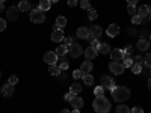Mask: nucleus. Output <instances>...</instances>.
Segmentation results:
<instances>
[{
  "mask_svg": "<svg viewBox=\"0 0 151 113\" xmlns=\"http://www.w3.org/2000/svg\"><path fill=\"white\" fill-rule=\"evenodd\" d=\"M129 97H130V89L129 87L115 86L112 89V98H113V101H116V103L125 101V99H129Z\"/></svg>",
  "mask_w": 151,
  "mask_h": 113,
  "instance_id": "f257e3e1",
  "label": "nucleus"
},
{
  "mask_svg": "<svg viewBox=\"0 0 151 113\" xmlns=\"http://www.w3.org/2000/svg\"><path fill=\"white\" fill-rule=\"evenodd\" d=\"M92 106H94V110L97 113H109V110H110V101L104 95L103 97H95Z\"/></svg>",
  "mask_w": 151,
  "mask_h": 113,
  "instance_id": "f03ea898",
  "label": "nucleus"
},
{
  "mask_svg": "<svg viewBox=\"0 0 151 113\" xmlns=\"http://www.w3.org/2000/svg\"><path fill=\"white\" fill-rule=\"evenodd\" d=\"M30 21L35 23V24H41V23L45 21V14L40 8H36V9L30 11Z\"/></svg>",
  "mask_w": 151,
  "mask_h": 113,
  "instance_id": "7ed1b4c3",
  "label": "nucleus"
},
{
  "mask_svg": "<svg viewBox=\"0 0 151 113\" xmlns=\"http://www.w3.org/2000/svg\"><path fill=\"white\" fill-rule=\"evenodd\" d=\"M103 35V30L100 26H97V24H94V26L89 27V36H88V39L92 41V39H100V36Z\"/></svg>",
  "mask_w": 151,
  "mask_h": 113,
  "instance_id": "20e7f679",
  "label": "nucleus"
},
{
  "mask_svg": "<svg viewBox=\"0 0 151 113\" xmlns=\"http://www.w3.org/2000/svg\"><path fill=\"white\" fill-rule=\"evenodd\" d=\"M68 53H70L71 57L77 59V57H80V56L83 54V48H82V45H79V44H73L71 47H68Z\"/></svg>",
  "mask_w": 151,
  "mask_h": 113,
  "instance_id": "39448f33",
  "label": "nucleus"
},
{
  "mask_svg": "<svg viewBox=\"0 0 151 113\" xmlns=\"http://www.w3.org/2000/svg\"><path fill=\"white\" fill-rule=\"evenodd\" d=\"M20 9H18V6H11V8H8L6 9V17H8V20H11V21H15L17 18H18V15H20Z\"/></svg>",
  "mask_w": 151,
  "mask_h": 113,
  "instance_id": "423d86ee",
  "label": "nucleus"
},
{
  "mask_svg": "<svg viewBox=\"0 0 151 113\" xmlns=\"http://www.w3.org/2000/svg\"><path fill=\"white\" fill-rule=\"evenodd\" d=\"M109 69L112 71V74H115V75H121L124 72V65L119 64V62H110V65H109Z\"/></svg>",
  "mask_w": 151,
  "mask_h": 113,
  "instance_id": "0eeeda50",
  "label": "nucleus"
},
{
  "mask_svg": "<svg viewBox=\"0 0 151 113\" xmlns=\"http://www.w3.org/2000/svg\"><path fill=\"white\" fill-rule=\"evenodd\" d=\"M100 86H103L104 89L112 91L113 87H115V80H113L112 77H109V75H103V77H101V84H100Z\"/></svg>",
  "mask_w": 151,
  "mask_h": 113,
  "instance_id": "6e6552de",
  "label": "nucleus"
},
{
  "mask_svg": "<svg viewBox=\"0 0 151 113\" xmlns=\"http://www.w3.org/2000/svg\"><path fill=\"white\" fill-rule=\"evenodd\" d=\"M112 62H119V64H122V60H124V51L121 48H115V50H112Z\"/></svg>",
  "mask_w": 151,
  "mask_h": 113,
  "instance_id": "1a4fd4ad",
  "label": "nucleus"
},
{
  "mask_svg": "<svg viewBox=\"0 0 151 113\" xmlns=\"http://www.w3.org/2000/svg\"><path fill=\"white\" fill-rule=\"evenodd\" d=\"M58 54H56V51H47L45 54H44V62L45 64H48V65H55L56 62H58Z\"/></svg>",
  "mask_w": 151,
  "mask_h": 113,
  "instance_id": "9d476101",
  "label": "nucleus"
},
{
  "mask_svg": "<svg viewBox=\"0 0 151 113\" xmlns=\"http://www.w3.org/2000/svg\"><path fill=\"white\" fill-rule=\"evenodd\" d=\"M85 56H86V60H92V59H95L98 56V51L91 45V47H88L85 50Z\"/></svg>",
  "mask_w": 151,
  "mask_h": 113,
  "instance_id": "9b49d317",
  "label": "nucleus"
},
{
  "mask_svg": "<svg viewBox=\"0 0 151 113\" xmlns=\"http://www.w3.org/2000/svg\"><path fill=\"white\" fill-rule=\"evenodd\" d=\"M70 104L73 106V109H82L83 107V99L79 97V95H74L73 98H71V101H70Z\"/></svg>",
  "mask_w": 151,
  "mask_h": 113,
  "instance_id": "f8f14e48",
  "label": "nucleus"
},
{
  "mask_svg": "<svg viewBox=\"0 0 151 113\" xmlns=\"http://www.w3.org/2000/svg\"><path fill=\"white\" fill-rule=\"evenodd\" d=\"M52 41H53V42H60V41H64V30H62V29L53 30V32H52Z\"/></svg>",
  "mask_w": 151,
  "mask_h": 113,
  "instance_id": "ddd939ff",
  "label": "nucleus"
},
{
  "mask_svg": "<svg viewBox=\"0 0 151 113\" xmlns=\"http://www.w3.org/2000/svg\"><path fill=\"white\" fill-rule=\"evenodd\" d=\"M92 69H94V65H92L91 60H85L83 64L80 65V71H82L83 74H89Z\"/></svg>",
  "mask_w": 151,
  "mask_h": 113,
  "instance_id": "4468645a",
  "label": "nucleus"
},
{
  "mask_svg": "<svg viewBox=\"0 0 151 113\" xmlns=\"http://www.w3.org/2000/svg\"><path fill=\"white\" fill-rule=\"evenodd\" d=\"M106 33L110 38H115L119 33V26H118V24H110V26L107 27V30H106Z\"/></svg>",
  "mask_w": 151,
  "mask_h": 113,
  "instance_id": "2eb2a0df",
  "label": "nucleus"
},
{
  "mask_svg": "<svg viewBox=\"0 0 151 113\" xmlns=\"http://www.w3.org/2000/svg\"><path fill=\"white\" fill-rule=\"evenodd\" d=\"M136 47H137V50H139V51H147L148 47H150V41H148V39H144V38H141Z\"/></svg>",
  "mask_w": 151,
  "mask_h": 113,
  "instance_id": "dca6fc26",
  "label": "nucleus"
},
{
  "mask_svg": "<svg viewBox=\"0 0 151 113\" xmlns=\"http://www.w3.org/2000/svg\"><path fill=\"white\" fill-rule=\"evenodd\" d=\"M12 94H14V86H11L9 83H8V84H5V86L2 87V95H3V97L9 98Z\"/></svg>",
  "mask_w": 151,
  "mask_h": 113,
  "instance_id": "f3484780",
  "label": "nucleus"
},
{
  "mask_svg": "<svg viewBox=\"0 0 151 113\" xmlns=\"http://www.w3.org/2000/svg\"><path fill=\"white\" fill-rule=\"evenodd\" d=\"M77 36L80 39H88V36H89V29L88 27H79L77 29Z\"/></svg>",
  "mask_w": 151,
  "mask_h": 113,
  "instance_id": "a211bd4d",
  "label": "nucleus"
},
{
  "mask_svg": "<svg viewBox=\"0 0 151 113\" xmlns=\"http://www.w3.org/2000/svg\"><path fill=\"white\" fill-rule=\"evenodd\" d=\"M65 24H67V18H65V17H58V18H56V24H55V30L64 29Z\"/></svg>",
  "mask_w": 151,
  "mask_h": 113,
  "instance_id": "6ab92c4d",
  "label": "nucleus"
},
{
  "mask_svg": "<svg viewBox=\"0 0 151 113\" xmlns=\"http://www.w3.org/2000/svg\"><path fill=\"white\" fill-rule=\"evenodd\" d=\"M40 8L42 12H45V11H50V8H52V2L50 0H40Z\"/></svg>",
  "mask_w": 151,
  "mask_h": 113,
  "instance_id": "aec40b11",
  "label": "nucleus"
},
{
  "mask_svg": "<svg viewBox=\"0 0 151 113\" xmlns=\"http://www.w3.org/2000/svg\"><path fill=\"white\" fill-rule=\"evenodd\" d=\"M97 51L101 53V54H109L110 53V47H109V44H100L97 47Z\"/></svg>",
  "mask_w": 151,
  "mask_h": 113,
  "instance_id": "412c9836",
  "label": "nucleus"
},
{
  "mask_svg": "<svg viewBox=\"0 0 151 113\" xmlns=\"http://www.w3.org/2000/svg\"><path fill=\"white\" fill-rule=\"evenodd\" d=\"M148 14H150V9H148V6H147V5L139 6V9H137V15L144 18V17H148Z\"/></svg>",
  "mask_w": 151,
  "mask_h": 113,
  "instance_id": "4be33fe9",
  "label": "nucleus"
},
{
  "mask_svg": "<svg viewBox=\"0 0 151 113\" xmlns=\"http://www.w3.org/2000/svg\"><path fill=\"white\" fill-rule=\"evenodd\" d=\"M67 53H68V47H65V45H58V48H56V54H58L59 57H65Z\"/></svg>",
  "mask_w": 151,
  "mask_h": 113,
  "instance_id": "5701e85b",
  "label": "nucleus"
},
{
  "mask_svg": "<svg viewBox=\"0 0 151 113\" xmlns=\"http://www.w3.org/2000/svg\"><path fill=\"white\" fill-rule=\"evenodd\" d=\"M18 9H20L21 12H27V11L30 9V3L27 2V0H21V2L18 3Z\"/></svg>",
  "mask_w": 151,
  "mask_h": 113,
  "instance_id": "b1692460",
  "label": "nucleus"
},
{
  "mask_svg": "<svg viewBox=\"0 0 151 113\" xmlns=\"http://www.w3.org/2000/svg\"><path fill=\"white\" fill-rule=\"evenodd\" d=\"M82 80H83V83H85L86 86H92V84H94V77H92L91 74H83Z\"/></svg>",
  "mask_w": 151,
  "mask_h": 113,
  "instance_id": "393cba45",
  "label": "nucleus"
},
{
  "mask_svg": "<svg viewBox=\"0 0 151 113\" xmlns=\"http://www.w3.org/2000/svg\"><path fill=\"white\" fill-rule=\"evenodd\" d=\"M70 92H71L73 95H77V94H80V92H82V84H79V83H74V84H71V87H70Z\"/></svg>",
  "mask_w": 151,
  "mask_h": 113,
  "instance_id": "a878e982",
  "label": "nucleus"
},
{
  "mask_svg": "<svg viewBox=\"0 0 151 113\" xmlns=\"http://www.w3.org/2000/svg\"><path fill=\"white\" fill-rule=\"evenodd\" d=\"M48 71H50V74L52 75H59L62 71H60V68L55 64V65H50V68H48Z\"/></svg>",
  "mask_w": 151,
  "mask_h": 113,
  "instance_id": "bb28decb",
  "label": "nucleus"
},
{
  "mask_svg": "<svg viewBox=\"0 0 151 113\" xmlns=\"http://www.w3.org/2000/svg\"><path fill=\"white\" fill-rule=\"evenodd\" d=\"M132 71H133V74H141L142 72V65L141 64H133L132 65Z\"/></svg>",
  "mask_w": 151,
  "mask_h": 113,
  "instance_id": "cd10ccee",
  "label": "nucleus"
},
{
  "mask_svg": "<svg viewBox=\"0 0 151 113\" xmlns=\"http://www.w3.org/2000/svg\"><path fill=\"white\" fill-rule=\"evenodd\" d=\"M98 17V14H97V11L95 9H88V18H89V20H95Z\"/></svg>",
  "mask_w": 151,
  "mask_h": 113,
  "instance_id": "c85d7f7f",
  "label": "nucleus"
},
{
  "mask_svg": "<svg viewBox=\"0 0 151 113\" xmlns=\"http://www.w3.org/2000/svg\"><path fill=\"white\" fill-rule=\"evenodd\" d=\"M116 113H130V109H129L127 106L121 104V106H118V107H116Z\"/></svg>",
  "mask_w": 151,
  "mask_h": 113,
  "instance_id": "c756f323",
  "label": "nucleus"
},
{
  "mask_svg": "<svg viewBox=\"0 0 151 113\" xmlns=\"http://www.w3.org/2000/svg\"><path fill=\"white\" fill-rule=\"evenodd\" d=\"M94 94H95V97H103V95H104V87H103V86H97L95 91H94Z\"/></svg>",
  "mask_w": 151,
  "mask_h": 113,
  "instance_id": "7c9ffc66",
  "label": "nucleus"
},
{
  "mask_svg": "<svg viewBox=\"0 0 151 113\" xmlns=\"http://www.w3.org/2000/svg\"><path fill=\"white\" fill-rule=\"evenodd\" d=\"M79 5H80L82 9H89L91 8V2H89V0H80Z\"/></svg>",
  "mask_w": 151,
  "mask_h": 113,
  "instance_id": "2f4dec72",
  "label": "nucleus"
},
{
  "mask_svg": "<svg viewBox=\"0 0 151 113\" xmlns=\"http://www.w3.org/2000/svg\"><path fill=\"white\" fill-rule=\"evenodd\" d=\"M122 51H124V57H130V54L133 53V45H127L125 50H122Z\"/></svg>",
  "mask_w": 151,
  "mask_h": 113,
  "instance_id": "473e14b6",
  "label": "nucleus"
},
{
  "mask_svg": "<svg viewBox=\"0 0 151 113\" xmlns=\"http://www.w3.org/2000/svg\"><path fill=\"white\" fill-rule=\"evenodd\" d=\"M122 65H124V68H130V67L133 65V60H132V57H124V60H122Z\"/></svg>",
  "mask_w": 151,
  "mask_h": 113,
  "instance_id": "72a5a7b5",
  "label": "nucleus"
},
{
  "mask_svg": "<svg viewBox=\"0 0 151 113\" xmlns=\"http://www.w3.org/2000/svg\"><path fill=\"white\" fill-rule=\"evenodd\" d=\"M8 83H9L11 86L17 84V83H18V77H17V75H11V77H9V80H8Z\"/></svg>",
  "mask_w": 151,
  "mask_h": 113,
  "instance_id": "f704fd0d",
  "label": "nucleus"
},
{
  "mask_svg": "<svg viewBox=\"0 0 151 113\" xmlns=\"http://www.w3.org/2000/svg\"><path fill=\"white\" fill-rule=\"evenodd\" d=\"M144 64H145L148 68H151V53H148V54L144 57Z\"/></svg>",
  "mask_w": 151,
  "mask_h": 113,
  "instance_id": "c9c22d12",
  "label": "nucleus"
},
{
  "mask_svg": "<svg viewBox=\"0 0 151 113\" xmlns=\"http://www.w3.org/2000/svg\"><path fill=\"white\" fill-rule=\"evenodd\" d=\"M68 67H70V64H68V60H62V62H60V65H59L60 71H65V69H68Z\"/></svg>",
  "mask_w": 151,
  "mask_h": 113,
  "instance_id": "e433bc0d",
  "label": "nucleus"
},
{
  "mask_svg": "<svg viewBox=\"0 0 151 113\" xmlns=\"http://www.w3.org/2000/svg\"><path fill=\"white\" fill-rule=\"evenodd\" d=\"M132 23H133V24H141V23H142V17H139L137 14H136V15H133Z\"/></svg>",
  "mask_w": 151,
  "mask_h": 113,
  "instance_id": "4c0bfd02",
  "label": "nucleus"
},
{
  "mask_svg": "<svg viewBox=\"0 0 151 113\" xmlns=\"http://www.w3.org/2000/svg\"><path fill=\"white\" fill-rule=\"evenodd\" d=\"M73 77H74L76 80H77V79H82V77H83V72H82L80 69H76V71L73 72Z\"/></svg>",
  "mask_w": 151,
  "mask_h": 113,
  "instance_id": "58836bf2",
  "label": "nucleus"
},
{
  "mask_svg": "<svg viewBox=\"0 0 151 113\" xmlns=\"http://www.w3.org/2000/svg\"><path fill=\"white\" fill-rule=\"evenodd\" d=\"M73 44H74L73 38H64V45H65V47H71Z\"/></svg>",
  "mask_w": 151,
  "mask_h": 113,
  "instance_id": "ea45409f",
  "label": "nucleus"
},
{
  "mask_svg": "<svg viewBox=\"0 0 151 113\" xmlns=\"http://www.w3.org/2000/svg\"><path fill=\"white\" fill-rule=\"evenodd\" d=\"M127 12L130 15H136V6H133V5H129V8H127Z\"/></svg>",
  "mask_w": 151,
  "mask_h": 113,
  "instance_id": "a19ab883",
  "label": "nucleus"
},
{
  "mask_svg": "<svg viewBox=\"0 0 151 113\" xmlns=\"http://www.w3.org/2000/svg\"><path fill=\"white\" fill-rule=\"evenodd\" d=\"M130 113H144V109L139 107V106H134V107L130 110Z\"/></svg>",
  "mask_w": 151,
  "mask_h": 113,
  "instance_id": "79ce46f5",
  "label": "nucleus"
},
{
  "mask_svg": "<svg viewBox=\"0 0 151 113\" xmlns=\"http://www.w3.org/2000/svg\"><path fill=\"white\" fill-rule=\"evenodd\" d=\"M6 29V21L3 18H0V32H3Z\"/></svg>",
  "mask_w": 151,
  "mask_h": 113,
  "instance_id": "37998d69",
  "label": "nucleus"
},
{
  "mask_svg": "<svg viewBox=\"0 0 151 113\" xmlns=\"http://www.w3.org/2000/svg\"><path fill=\"white\" fill-rule=\"evenodd\" d=\"M134 64H141V65H142V64H144V57H142V56H136V57H134Z\"/></svg>",
  "mask_w": 151,
  "mask_h": 113,
  "instance_id": "c03bdc74",
  "label": "nucleus"
},
{
  "mask_svg": "<svg viewBox=\"0 0 151 113\" xmlns=\"http://www.w3.org/2000/svg\"><path fill=\"white\" fill-rule=\"evenodd\" d=\"M74 95L71 94V92H67L65 95H64V99H67V101H71V98H73Z\"/></svg>",
  "mask_w": 151,
  "mask_h": 113,
  "instance_id": "a18cd8bd",
  "label": "nucleus"
},
{
  "mask_svg": "<svg viewBox=\"0 0 151 113\" xmlns=\"http://www.w3.org/2000/svg\"><path fill=\"white\" fill-rule=\"evenodd\" d=\"M77 3H79L77 0H68V6H70V8H74Z\"/></svg>",
  "mask_w": 151,
  "mask_h": 113,
  "instance_id": "49530a36",
  "label": "nucleus"
},
{
  "mask_svg": "<svg viewBox=\"0 0 151 113\" xmlns=\"http://www.w3.org/2000/svg\"><path fill=\"white\" fill-rule=\"evenodd\" d=\"M127 3H129V5H133V6H136L137 0H127Z\"/></svg>",
  "mask_w": 151,
  "mask_h": 113,
  "instance_id": "de8ad7c7",
  "label": "nucleus"
},
{
  "mask_svg": "<svg viewBox=\"0 0 151 113\" xmlns=\"http://www.w3.org/2000/svg\"><path fill=\"white\" fill-rule=\"evenodd\" d=\"M141 35H142V38H144V39H147V36H148V32H142Z\"/></svg>",
  "mask_w": 151,
  "mask_h": 113,
  "instance_id": "09e8293b",
  "label": "nucleus"
},
{
  "mask_svg": "<svg viewBox=\"0 0 151 113\" xmlns=\"http://www.w3.org/2000/svg\"><path fill=\"white\" fill-rule=\"evenodd\" d=\"M3 9H5V8H3V2H0V12H2Z\"/></svg>",
  "mask_w": 151,
  "mask_h": 113,
  "instance_id": "8fccbe9b",
  "label": "nucleus"
},
{
  "mask_svg": "<svg viewBox=\"0 0 151 113\" xmlns=\"http://www.w3.org/2000/svg\"><path fill=\"white\" fill-rule=\"evenodd\" d=\"M148 89L151 91V77H150V80H148Z\"/></svg>",
  "mask_w": 151,
  "mask_h": 113,
  "instance_id": "3c124183",
  "label": "nucleus"
},
{
  "mask_svg": "<svg viewBox=\"0 0 151 113\" xmlns=\"http://www.w3.org/2000/svg\"><path fill=\"white\" fill-rule=\"evenodd\" d=\"M71 113H80V110H79V109H74V110H73Z\"/></svg>",
  "mask_w": 151,
  "mask_h": 113,
  "instance_id": "603ef678",
  "label": "nucleus"
},
{
  "mask_svg": "<svg viewBox=\"0 0 151 113\" xmlns=\"http://www.w3.org/2000/svg\"><path fill=\"white\" fill-rule=\"evenodd\" d=\"M60 113H71V112H68V110H65V109H64V110H60Z\"/></svg>",
  "mask_w": 151,
  "mask_h": 113,
  "instance_id": "864d4df0",
  "label": "nucleus"
},
{
  "mask_svg": "<svg viewBox=\"0 0 151 113\" xmlns=\"http://www.w3.org/2000/svg\"><path fill=\"white\" fill-rule=\"evenodd\" d=\"M50 2H52V3H58V2H59V0H50Z\"/></svg>",
  "mask_w": 151,
  "mask_h": 113,
  "instance_id": "5fc2aeb1",
  "label": "nucleus"
},
{
  "mask_svg": "<svg viewBox=\"0 0 151 113\" xmlns=\"http://www.w3.org/2000/svg\"><path fill=\"white\" fill-rule=\"evenodd\" d=\"M148 17H150V21H151V12H150V14H148Z\"/></svg>",
  "mask_w": 151,
  "mask_h": 113,
  "instance_id": "6e6d98bb",
  "label": "nucleus"
},
{
  "mask_svg": "<svg viewBox=\"0 0 151 113\" xmlns=\"http://www.w3.org/2000/svg\"><path fill=\"white\" fill-rule=\"evenodd\" d=\"M0 2H6V0H0Z\"/></svg>",
  "mask_w": 151,
  "mask_h": 113,
  "instance_id": "4d7b16f0",
  "label": "nucleus"
},
{
  "mask_svg": "<svg viewBox=\"0 0 151 113\" xmlns=\"http://www.w3.org/2000/svg\"><path fill=\"white\" fill-rule=\"evenodd\" d=\"M150 41H151V35H150Z\"/></svg>",
  "mask_w": 151,
  "mask_h": 113,
  "instance_id": "13d9d810",
  "label": "nucleus"
},
{
  "mask_svg": "<svg viewBox=\"0 0 151 113\" xmlns=\"http://www.w3.org/2000/svg\"><path fill=\"white\" fill-rule=\"evenodd\" d=\"M150 75H151V69H150Z\"/></svg>",
  "mask_w": 151,
  "mask_h": 113,
  "instance_id": "bf43d9fd",
  "label": "nucleus"
},
{
  "mask_svg": "<svg viewBox=\"0 0 151 113\" xmlns=\"http://www.w3.org/2000/svg\"><path fill=\"white\" fill-rule=\"evenodd\" d=\"M0 77H2V72H0Z\"/></svg>",
  "mask_w": 151,
  "mask_h": 113,
  "instance_id": "052dcab7",
  "label": "nucleus"
},
{
  "mask_svg": "<svg viewBox=\"0 0 151 113\" xmlns=\"http://www.w3.org/2000/svg\"><path fill=\"white\" fill-rule=\"evenodd\" d=\"M150 113H151V112H150Z\"/></svg>",
  "mask_w": 151,
  "mask_h": 113,
  "instance_id": "680f3d73",
  "label": "nucleus"
}]
</instances>
